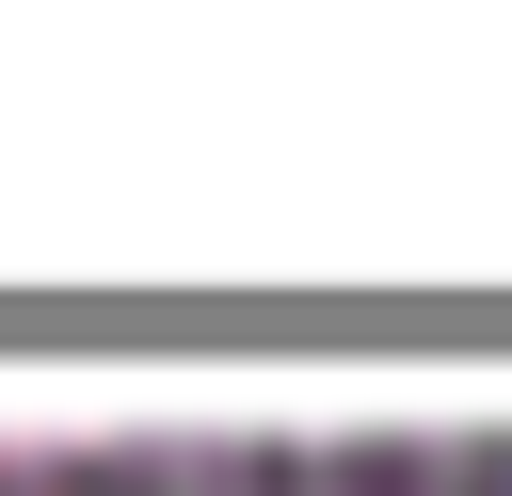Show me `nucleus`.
Returning a JSON list of instances; mask_svg holds the SVG:
<instances>
[]
</instances>
